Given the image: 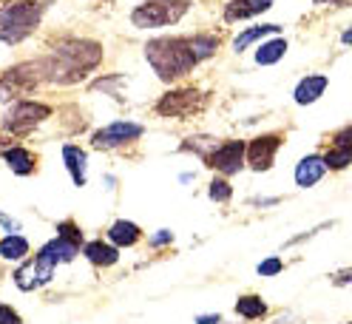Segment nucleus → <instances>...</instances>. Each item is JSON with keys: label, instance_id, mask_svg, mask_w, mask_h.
<instances>
[{"label": "nucleus", "instance_id": "25", "mask_svg": "<svg viewBox=\"0 0 352 324\" xmlns=\"http://www.w3.org/2000/svg\"><path fill=\"white\" fill-rule=\"evenodd\" d=\"M190 43H193V52L199 60L213 57L219 49V37H213V34H196V37H190Z\"/></svg>", "mask_w": 352, "mask_h": 324}, {"label": "nucleus", "instance_id": "18", "mask_svg": "<svg viewBox=\"0 0 352 324\" xmlns=\"http://www.w3.org/2000/svg\"><path fill=\"white\" fill-rule=\"evenodd\" d=\"M140 236H142V230H140L134 222H128V219H117L111 228H108V239H111L117 248H131V245H137V242H140Z\"/></svg>", "mask_w": 352, "mask_h": 324}, {"label": "nucleus", "instance_id": "35", "mask_svg": "<svg viewBox=\"0 0 352 324\" xmlns=\"http://www.w3.org/2000/svg\"><path fill=\"white\" fill-rule=\"evenodd\" d=\"M341 43H344V46H352V26H349V29L341 34Z\"/></svg>", "mask_w": 352, "mask_h": 324}, {"label": "nucleus", "instance_id": "22", "mask_svg": "<svg viewBox=\"0 0 352 324\" xmlns=\"http://www.w3.org/2000/svg\"><path fill=\"white\" fill-rule=\"evenodd\" d=\"M236 313H239L241 318L253 321V318H261L264 313H267V305L261 301V296H239V301H236Z\"/></svg>", "mask_w": 352, "mask_h": 324}, {"label": "nucleus", "instance_id": "6", "mask_svg": "<svg viewBox=\"0 0 352 324\" xmlns=\"http://www.w3.org/2000/svg\"><path fill=\"white\" fill-rule=\"evenodd\" d=\"M49 117H52V105L34 102V100H20L6 111L3 128L12 134H26V131H32V128H37L40 122H46Z\"/></svg>", "mask_w": 352, "mask_h": 324}, {"label": "nucleus", "instance_id": "29", "mask_svg": "<svg viewBox=\"0 0 352 324\" xmlns=\"http://www.w3.org/2000/svg\"><path fill=\"white\" fill-rule=\"evenodd\" d=\"M117 83H125V77H122V74L102 77V80H97V83H94V91H105V94H114V97H120V94L114 91V85H117Z\"/></svg>", "mask_w": 352, "mask_h": 324}, {"label": "nucleus", "instance_id": "24", "mask_svg": "<svg viewBox=\"0 0 352 324\" xmlns=\"http://www.w3.org/2000/svg\"><path fill=\"white\" fill-rule=\"evenodd\" d=\"M216 145H219V142H216L213 137H188L182 148H185V151H193L196 157H202V160L208 162V157L216 151Z\"/></svg>", "mask_w": 352, "mask_h": 324}, {"label": "nucleus", "instance_id": "14", "mask_svg": "<svg viewBox=\"0 0 352 324\" xmlns=\"http://www.w3.org/2000/svg\"><path fill=\"white\" fill-rule=\"evenodd\" d=\"M327 85H329V77H327V74H310V77H304V80L296 85V102H298V105L316 102V100L327 91Z\"/></svg>", "mask_w": 352, "mask_h": 324}, {"label": "nucleus", "instance_id": "2", "mask_svg": "<svg viewBox=\"0 0 352 324\" xmlns=\"http://www.w3.org/2000/svg\"><path fill=\"white\" fill-rule=\"evenodd\" d=\"M145 60L151 63V69L157 72L162 83L182 80L185 74L193 72V66L199 63L193 52L190 37H157L145 46Z\"/></svg>", "mask_w": 352, "mask_h": 324}, {"label": "nucleus", "instance_id": "4", "mask_svg": "<svg viewBox=\"0 0 352 324\" xmlns=\"http://www.w3.org/2000/svg\"><path fill=\"white\" fill-rule=\"evenodd\" d=\"M190 0H145L131 12V23L137 29H165L188 14Z\"/></svg>", "mask_w": 352, "mask_h": 324}, {"label": "nucleus", "instance_id": "37", "mask_svg": "<svg viewBox=\"0 0 352 324\" xmlns=\"http://www.w3.org/2000/svg\"><path fill=\"white\" fill-rule=\"evenodd\" d=\"M349 324H352V321H349Z\"/></svg>", "mask_w": 352, "mask_h": 324}, {"label": "nucleus", "instance_id": "34", "mask_svg": "<svg viewBox=\"0 0 352 324\" xmlns=\"http://www.w3.org/2000/svg\"><path fill=\"white\" fill-rule=\"evenodd\" d=\"M219 321H222V316H199V318H196V324H219Z\"/></svg>", "mask_w": 352, "mask_h": 324}, {"label": "nucleus", "instance_id": "15", "mask_svg": "<svg viewBox=\"0 0 352 324\" xmlns=\"http://www.w3.org/2000/svg\"><path fill=\"white\" fill-rule=\"evenodd\" d=\"M63 160H65V168L74 180V185H85V171H88V154L80 148V145H65L63 148Z\"/></svg>", "mask_w": 352, "mask_h": 324}, {"label": "nucleus", "instance_id": "9", "mask_svg": "<svg viewBox=\"0 0 352 324\" xmlns=\"http://www.w3.org/2000/svg\"><path fill=\"white\" fill-rule=\"evenodd\" d=\"M140 137H142V125L120 120V122H111V125L100 128V131H94L91 145L100 148V151H111V148H120V145H125V142H134V140H140Z\"/></svg>", "mask_w": 352, "mask_h": 324}, {"label": "nucleus", "instance_id": "19", "mask_svg": "<svg viewBox=\"0 0 352 324\" xmlns=\"http://www.w3.org/2000/svg\"><path fill=\"white\" fill-rule=\"evenodd\" d=\"M284 54H287V40L276 37V40H261V46L256 52V63L258 66H273Z\"/></svg>", "mask_w": 352, "mask_h": 324}, {"label": "nucleus", "instance_id": "8", "mask_svg": "<svg viewBox=\"0 0 352 324\" xmlns=\"http://www.w3.org/2000/svg\"><path fill=\"white\" fill-rule=\"evenodd\" d=\"M245 160H248V145L241 142V140H225V142H219L216 151L208 157L205 165H210L213 171H219V174H239L241 168H245Z\"/></svg>", "mask_w": 352, "mask_h": 324}, {"label": "nucleus", "instance_id": "7", "mask_svg": "<svg viewBox=\"0 0 352 324\" xmlns=\"http://www.w3.org/2000/svg\"><path fill=\"white\" fill-rule=\"evenodd\" d=\"M43 80V69L40 63H20V66L9 69L3 77H0V100H14L29 94L34 85H40Z\"/></svg>", "mask_w": 352, "mask_h": 324}, {"label": "nucleus", "instance_id": "11", "mask_svg": "<svg viewBox=\"0 0 352 324\" xmlns=\"http://www.w3.org/2000/svg\"><path fill=\"white\" fill-rule=\"evenodd\" d=\"M46 282H52V273L43 270V268L37 265V259H29L23 268H17V270H14V285H17L20 290H26V293L43 288Z\"/></svg>", "mask_w": 352, "mask_h": 324}, {"label": "nucleus", "instance_id": "26", "mask_svg": "<svg viewBox=\"0 0 352 324\" xmlns=\"http://www.w3.org/2000/svg\"><path fill=\"white\" fill-rule=\"evenodd\" d=\"M208 197L213 199V202H228L230 197H233V188H230V182L228 180H213L210 182V188H208Z\"/></svg>", "mask_w": 352, "mask_h": 324}, {"label": "nucleus", "instance_id": "21", "mask_svg": "<svg viewBox=\"0 0 352 324\" xmlns=\"http://www.w3.org/2000/svg\"><path fill=\"white\" fill-rule=\"evenodd\" d=\"M278 26L276 23H264V26H253V29H245L236 40H233V52H245L248 46H253L256 40H264L267 34H276Z\"/></svg>", "mask_w": 352, "mask_h": 324}, {"label": "nucleus", "instance_id": "5", "mask_svg": "<svg viewBox=\"0 0 352 324\" xmlns=\"http://www.w3.org/2000/svg\"><path fill=\"white\" fill-rule=\"evenodd\" d=\"M208 105V94L196 91V89H179V91H168L157 102V114L160 117H173V120H188L193 114H199Z\"/></svg>", "mask_w": 352, "mask_h": 324}, {"label": "nucleus", "instance_id": "16", "mask_svg": "<svg viewBox=\"0 0 352 324\" xmlns=\"http://www.w3.org/2000/svg\"><path fill=\"white\" fill-rule=\"evenodd\" d=\"M82 256H85L91 265H97V268H111V265H117L120 250H117V245H105V242L94 239V242H88V245L82 248Z\"/></svg>", "mask_w": 352, "mask_h": 324}, {"label": "nucleus", "instance_id": "30", "mask_svg": "<svg viewBox=\"0 0 352 324\" xmlns=\"http://www.w3.org/2000/svg\"><path fill=\"white\" fill-rule=\"evenodd\" d=\"M0 324H23L17 310H12L9 305H0Z\"/></svg>", "mask_w": 352, "mask_h": 324}, {"label": "nucleus", "instance_id": "1", "mask_svg": "<svg viewBox=\"0 0 352 324\" xmlns=\"http://www.w3.org/2000/svg\"><path fill=\"white\" fill-rule=\"evenodd\" d=\"M102 63V46L94 40H60L46 60H40L43 77L52 83H80Z\"/></svg>", "mask_w": 352, "mask_h": 324}, {"label": "nucleus", "instance_id": "28", "mask_svg": "<svg viewBox=\"0 0 352 324\" xmlns=\"http://www.w3.org/2000/svg\"><path fill=\"white\" fill-rule=\"evenodd\" d=\"M256 270H258V276H278L284 270V262H281L278 256H270V259H264V262Z\"/></svg>", "mask_w": 352, "mask_h": 324}, {"label": "nucleus", "instance_id": "31", "mask_svg": "<svg viewBox=\"0 0 352 324\" xmlns=\"http://www.w3.org/2000/svg\"><path fill=\"white\" fill-rule=\"evenodd\" d=\"M333 145H346V148H352V125L341 128V131L333 137Z\"/></svg>", "mask_w": 352, "mask_h": 324}, {"label": "nucleus", "instance_id": "13", "mask_svg": "<svg viewBox=\"0 0 352 324\" xmlns=\"http://www.w3.org/2000/svg\"><path fill=\"white\" fill-rule=\"evenodd\" d=\"M273 6V0H230L225 6V20L236 23V20H248L253 14H261Z\"/></svg>", "mask_w": 352, "mask_h": 324}, {"label": "nucleus", "instance_id": "32", "mask_svg": "<svg viewBox=\"0 0 352 324\" xmlns=\"http://www.w3.org/2000/svg\"><path fill=\"white\" fill-rule=\"evenodd\" d=\"M170 242H173V233L170 230H160V233L151 236V245L153 248H162V245H170Z\"/></svg>", "mask_w": 352, "mask_h": 324}, {"label": "nucleus", "instance_id": "12", "mask_svg": "<svg viewBox=\"0 0 352 324\" xmlns=\"http://www.w3.org/2000/svg\"><path fill=\"white\" fill-rule=\"evenodd\" d=\"M324 174H327L324 157L310 154V157H304V160L296 165V185H298V188H313Z\"/></svg>", "mask_w": 352, "mask_h": 324}, {"label": "nucleus", "instance_id": "23", "mask_svg": "<svg viewBox=\"0 0 352 324\" xmlns=\"http://www.w3.org/2000/svg\"><path fill=\"white\" fill-rule=\"evenodd\" d=\"M324 165H327V171H344V168H349L352 165V148L333 145L324 154Z\"/></svg>", "mask_w": 352, "mask_h": 324}, {"label": "nucleus", "instance_id": "17", "mask_svg": "<svg viewBox=\"0 0 352 324\" xmlns=\"http://www.w3.org/2000/svg\"><path fill=\"white\" fill-rule=\"evenodd\" d=\"M3 162L12 168V174H17V177L34 174V157H32V151L20 148V145H12V148L3 151Z\"/></svg>", "mask_w": 352, "mask_h": 324}, {"label": "nucleus", "instance_id": "36", "mask_svg": "<svg viewBox=\"0 0 352 324\" xmlns=\"http://www.w3.org/2000/svg\"><path fill=\"white\" fill-rule=\"evenodd\" d=\"M316 3H327V0H316Z\"/></svg>", "mask_w": 352, "mask_h": 324}, {"label": "nucleus", "instance_id": "3", "mask_svg": "<svg viewBox=\"0 0 352 324\" xmlns=\"http://www.w3.org/2000/svg\"><path fill=\"white\" fill-rule=\"evenodd\" d=\"M43 17L40 0H6L0 3V43L14 46V43L26 40Z\"/></svg>", "mask_w": 352, "mask_h": 324}, {"label": "nucleus", "instance_id": "33", "mask_svg": "<svg viewBox=\"0 0 352 324\" xmlns=\"http://www.w3.org/2000/svg\"><path fill=\"white\" fill-rule=\"evenodd\" d=\"M333 285H336V288H344V285H352V268H346V270H338V273L333 276Z\"/></svg>", "mask_w": 352, "mask_h": 324}, {"label": "nucleus", "instance_id": "27", "mask_svg": "<svg viewBox=\"0 0 352 324\" xmlns=\"http://www.w3.org/2000/svg\"><path fill=\"white\" fill-rule=\"evenodd\" d=\"M57 236H63V239H69V242L82 245V230H80V225H74L72 219H65V222L57 225Z\"/></svg>", "mask_w": 352, "mask_h": 324}, {"label": "nucleus", "instance_id": "20", "mask_svg": "<svg viewBox=\"0 0 352 324\" xmlns=\"http://www.w3.org/2000/svg\"><path fill=\"white\" fill-rule=\"evenodd\" d=\"M0 256L6 262H20V259L29 256V242L20 233H9L6 239H0Z\"/></svg>", "mask_w": 352, "mask_h": 324}, {"label": "nucleus", "instance_id": "10", "mask_svg": "<svg viewBox=\"0 0 352 324\" xmlns=\"http://www.w3.org/2000/svg\"><path fill=\"white\" fill-rule=\"evenodd\" d=\"M281 142H284L281 134H261V137H256L248 145V165L253 171H270Z\"/></svg>", "mask_w": 352, "mask_h": 324}]
</instances>
